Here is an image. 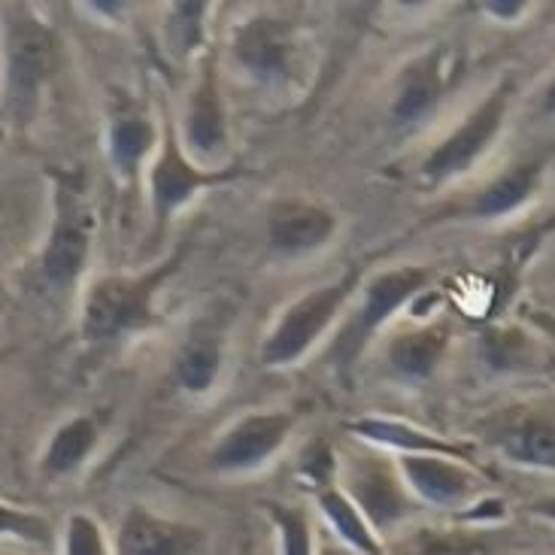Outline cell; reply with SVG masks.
<instances>
[{"instance_id": "cell-20", "label": "cell", "mask_w": 555, "mask_h": 555, "mask_svg": "<svg viewBox=\"0 0 555 555\" xmlns=\"http://www.w3.org/2000/svg\"><path fill=\"white\" fill-rule=\"evenodd\" d=\"M359 435L371 437V440H379V443H389V447H398L404 450L406 455H422V452H447V455H459V447L452 443H443V440H435V437L420 435L416 428H406V425H398V422L386 420H361L352 425Z\"/></svg>"}, {"instance_id": "cell-2", "label": "cell", "mask_w": 555, "mask_h": 555, "mask_svg": "<svg viewBox=\"0 0 555 555\" xmlns=\"http://www.w3.org/2000/svg\"><path fill=\"white\" fill-rule=\"evenodd\" d=\"M55 67V37L28 15L7 25V109L15 121L28 119L40 86Z\"/></svg>"}, {"instance_id": "cell-11", "label": "cell", "mask_w": 555, "mask_h": 555, "mask_svg": "<svg viewBox=\"0 0 555 555\" xmlns=\"http://www.w3.org/2000/svg\"><path fill=\"white\" fill-rule=\"evenodd\" d=\"M334 216L307 201H285L271 210V243L280 253H310L328 241Z\"/></svg>"}, {"instance_id": "cell-28", "label": "cell", "mask_w": 555, "mask_h": 555, "mask_svg": "<svg viewBox=\"0 0 555 555\" xmlns=\"http://www.w3.org/2000/svg\"><path fill=\"white\" fill-rule=\"evenodd\" d=\"M425 555H486V550H482L480 543L443 541V543H431Z\"/></svg>"}, {"instance_id": "cell-23", "label": "cell", "mask_w": 555, "mask_h": 555, "mask_svg": "<svg viewBox=\"0 0 555 555\" xmlns=\"http://www.w3.org/2000/svg\"><path fill=\"white\" fill-rule=\"evenodd\" d=\"M319 504H322V511L328 513V519L334 522V528H337L352 546H359L364 555L379 553V550H376V541L371 538V531H367V526L361 522L359 511H356L340 492H334V489L322 492V495H319Z\"/></svg>"}, {"instance_id": "cell-3", "label": "cell", "mask_w": 555, "mask_h": 555, "mask_svg": "<svg viewBox=\"0 0 555 555\" xmlns=\"http://www.w3.org/2000/svg\"><path fill=\"white\" fill-rule=\"evenodd\" d=\"M356 283H359V271L349 268L344 280L322 285V288H315L310 295H304L283 315V322L276 325L271 340L264 344L261 361L264 364H292L295 359H300L310 349V344H315V337L328 328V322L344 307V300L352 295Z\"/></svg>"}, {"instance_id": "cell-7", "label": "cell", "mask_w": 555, "mask_h": 555, "mask_svg": "<svg viewBox=\"0 0 555 555\" xmlns=\"http://www.w3.org/2000/svg\"><path fill=\"white\" fill-rule=\"evenodd\" d=\"M237 177V170H219V173H204L197 170L195 165H189L182 158L180 143L173 131H167L165 152L158 158V165L152 170V210H155V228L162 231V225L167 222V216L180 207L182 201L195 195L197 189L204 185H219V182H228Z\"/></svg>"}, {"instance_id": "cell-10", "label": "cell", "mask_w": 555, "mask_h": 555, "mask_svg": "<svg viewBox=\"0 0 555 555\" xmlns=\"http://www.w3.org/2000/svg\"><path fill=\"white\" fill-rule=\"evenodd\" d=\"M234 55L261 82L283 79L288 74V55H292L285 22H276L268 15L246 22L234 37Z\"/></svg>"}, {"instance_id": "cell-15", "label": "cell", "mask_w": 555, "mask_h": 555, "mask_svg": "<svg viewBox=\"0 0 555 555\" xmlns=\"http://www.w3.org/2000/svg\"><path fill=\"white\" fill-rule=\"evenodd\" d=\"M189 143L195 146L201 155L222 150L225 143V116H222V104H219V91H216V70L207 64L204 79L197 86L195 101H192V113H189Z\"/></svg>"}, {"instance_id": "cell-12", "label": "cell", "mask_w": 555, "mask_h": 555, "mask_svg": "<svg viewBox=\"0 0 555 555\" xmlns=\"http://www.w3.org/2000/svg\"><path fill=\"white\" fill-rule=\"evenodd\" d=\"M404 474L413 482V489L420 492L425 501L450 507L465 501L470 492V474L462 467L450 465L437 455H404Z\"/></svg>"}, {"instance_id": "cell-22", "label": "cell", "mask_w": 555, "mask_h": 555, "mask_svg": "<svg viewBox=\"0 0 555 555\" xmlns=\"http://www.w3.org/2000/svg\"><path fill=\"white\" fill-rule=\"evenodd\" d=\"M222 352L219 344L212 340H195L177 361V376H180L182 389L189 391H207L219 376Z\"/></svg>"}, {"instance_id": "cell-32", "label": "cell", "mask_w": 555, "mask_h": 555, "mask_svg": "<svg viewBox=\"0 0 555 555\" xmlns=\"http://www.w3.org/2000/svg\"><path fill=\"white\" fill-rule=\"evenodd\" d=\"M543 109H546V113H555V79H553V86L546 89V98H543Z\"/></svg>"}, {"instance_id": "cell-8", "label": "cell", "mask_w": 555, "mask_h": 555, "mask_svg": "<svg viewBox=\"0 0 555 555\" xmlns=\"http://www.w3.org/2000/svg\"><path fill=\"white\" fill-rule=\"evenodd\" d=\"M288 428H292V420L283 413L246 416L222 437V443L212 452V465L219 470H243V467L258 465L283 443Z\"/></svg>"}, {"instance_id": "cell-5", "label": "cell", "mask_w": 555, "mask_h": 555, "mask_svg": "<svg viewBox=\"0 0 555 555\" xmlns=\"http://www.w3.org/2000/svg\"><path fill=\"white\" fill-rule=\"evenodd\" d=\"M431 273L425 268H401V271H389L383 276H376L374 283L367 285V298H364V307L359 310V315L349 322L344 328V334L334 340L331 346V361L337 367H349L356 364L359 352L367 344V337L374 334L386 319H389L406 298H413L416 292H422V285L428 283Z\"/></svg>"}, {"instance_id": "cell-16", "label": "cell", "mask_w": 555, "mask_h": 555, "mask_svg": "<svg viewBox=\"0 0 555 555\" xmlns=\"http://www.w3.org/2000/svg\"><path fill=\"white\" fill-rule=\"evenodd\" d=\"M352 492L359 498L364 513L371 516L374 526H391L395 519H401L406 511V501L401 495V486L391 480L386 470L367 467L352 480Z\"/></svg>"}, {"instance_id": "cell-24", "label": "cell", "mask_w": 555, "mask_h": 555, "mask_svg": "<svg viewBox=\"0 0 555 555\" xmlns=\"http://www.w3.org/2000/svg\"><path fill=\"white\" fill-rule=\"evenodd\" d=\"M204 3H173L170 15V40L173 49L192 52L201 43V28H204Z\"/></svg>"}, {"instance_id": "cell-1", "label": "cell", "mask_w": 555, "mask_h": 555, "mask_svg": "<svg viewBox=\"0 0 555 555\" xmlns=\"http://www.w3.org/2000/svg\"><path fill=\"white\" fill-rule=\"evenodd\" d=\"M180 258H170L167 264L155 268L146 276H116L101 280L91 288L82 313V334L89 340H109L116 334L146 325L152 315V295L165 283L167 273L177 271Z\"/></svg>"}, {"instance_id": "cell-13", "label": "cell", "mask_w": 555, "mask_h": 555, "mask_svg": "<svg viewBox=\"0 0 555 555\" xmlns=\"http://www.w3.org/2000/svg\"><path fill=\"white\" fill-rule=\"evenodd\" d=\"M543 173V162H522V165H516L513 170H507L504 177H498L486 192H482L477 201H474V207L470 212L474 216H482V219H495V216H507L516 207H522L528 197L534 195V189H538V182H541Z\"/></svg>"}, {"instance_id": "cell-18", "label": "cell", "mask_w": 555, "mask_h": 555, "mask_svg": "<svg viewBox=\"0 0 555 555\" xmlns=\"http://www.w3.org/2000/svg\"><path fill=\"white\" fill-rule=\"evenodd\" d=\"M443 346H447L443 328L410 331V334L395 337V344L389 349V359L401 374L420 379V376H428L435 371L437 359L443 356Z\"/></svg>"}, {"instance_id": "cell-9", "label": "cell", "mask_w": 555, "mask_h": 555, "mask_svg": "<svg viewBox=\"0 0 555 555\" xmlns=\"http://www.w3.org/2000/svg\"><path fill=\"white\" fill-rule=\"evenodd\" d=\"M201 543L197 528L167 522L140 507L125 516L119 531V555H197Z\"/></svg>"}, {"instance_id": "cell-17", "label": "cell", "mask_w": 555, "mask_h": 555, "mask_svg": "<svg viewBox=\"0 0 555 555\" xmlns=\"http://www.w3.org/2000/svg\"><path fill=\"white\" fill-rule=\"evenodd\" d=\"M504 450L519 465L555 467V425L541 416H528L507 431Z\"/></svg>"}, {"instance_id": "cell-21", "label": "cell", "mask_w": 555, "mask_h": 555, "mask_svg": "<svg viewBox=\"0 0 555 555\" xmlns=\"http://www.w3.org/2000/svg\"><path fill=\"white\" fill-rule=\"evenodd\" d=\"M152 143H155V131L146 119L125 116L113 125L109 152H113V162L119 165L121 173H131L140 165V158L152 150Z\"/></svg>"}, {"instance_id": "cell-30", "label": "cell", "mask_w": 555, "mask_h": 555, "mask_svg": "<svg viewBox=\"0 0 555 555\" xmlns=\"http://www.w3.org/2000/svg\"><path fill=\"white\" fill-rule=\"evenodd\" d=\"M531 322H534V325H538V328H541L543 334H546V337H550V340H553V344H555V315H550V313H531Z\"/></svg>"}, {"instance_id": "cell-27", "label": "cell", "mask_w": 555, "mask_h": 555, "mask_svg": "<svg viewBox=\"0 0 555 555\" xmlns=\"http://www.w3.org/2000/svg\"><path fill=\"white\" fill-rule=\"evenodd\" d=\"M331 452L322 447V443H315V447H310L307 450V455H304V470L313 477V480H325L331 474Z\"/></svg>"}, {"instance_id": "cell-33", "label": "cell", "mask_w": 555, "mask_h": 555, "mask_svg": "<svg viewBox=\"0 0 555 555\" xmlns=\"http://www.w3.org/2000/svg\"><path fill=\"white\" fill-rule=\"evenodd\" d=\"M553 228H555V212H553V216H550V219H546V222H543L541 228H538V231H534V241L541 237L543 231H553Z\"/></svg>"}, {"instance_id": "cell-19", "label": "cell", "mask_w": 555, "mask_h": 555, "mask_svg": "<svg viewBox=\"0 0 555 555\" xmlns=\"http://www.w3.org/2000/svg\"><path fill=\"white\" fill-rule=\"evenodd\" d=\"M94 440H98L94 422L86 420V416L67 422L64 428H59V435L52 437V447H49V455H46V467L52 474H70L74 467L82 465V459L91 452Z\"/></svg>"}, {"instance_id": "cell-25", "label": "cell", "mask_w": 555, "mask_h": 555, "mask_svg": "<svg viewBox=\"0 0 555 555\" xmlns=\"http://www.w3.org/2000/svg\"><path fill=\"white\" fill-rule=\"evenodd\" d=\"M271 516L283 534V555H310V528L304 513L271 504Z\"/></svg>"}, {"instance_id": "cell-26", "label": "cell", "mask_w": 555, "mask_h": 555, "mask_svg": "<svg viewBox=\"0 0 555 555\" xmlns=\"http://www.w3.org/2000/svg\"><path fill=\"white\" fill-rule=\"evenodd\" d=\"M67 555H106L101 528L89 516H74L67 528Z\"/></svg>"}, {"instance_id": "cell-4", "label": "cell", "mask_w": 555, "mask_h": 555, "mask_svg": "<svg viewBox=\"0 0 555 555\" xmlns=\"http://www.w3.org/2000/svg\"><path fill=\"white\" fill-rule=\"evenodd\" d=\"M94 216L79 189L70 180H59L55 189V225L43 258L46 280L55 285H70L86 268L89 258Z\"/></svg>"}, {"instance_id": "cell-31", "label": "cell", "mask_w": 555, "mask_h": 555, "mask_svg": "<svg viewBox=\"0 0 555 555\" xmlns=\"http://www.w3.org/2000/svg\"><path fill=\"white\" fill-rule=\"evenodd\" d=\"M534 513H541V516H546V519H555V498L534 504Z\"/></svg>"}, {"instance_id": "cell-29", "label": "cell", "mask_w": 555, "mask_h": 555, "mask_svg": "<svg viewBox=\"0 0 555 555\" xmlns=\"http://www.w3.org/2000/svg\"><path fill=\"white\" fill-rule=\"evenodd\" d=\"M486 10L489 13H495V15H519L522 10H526V3H519V0H511V3H486Z\"/></svg>"}, {"instance_id": "cell-14", "label": "cell", "mask_w": 555, "mask_h": 555, "mask_svg": "<svg viewBox=\"0 0 555 555\" xmlns=\"http://www.w3.org/2000/svg\"><path fill=\"white\" fill-rule=\"evenodd\" d=\"M440 94H443V79H440V61L435 55V59L420 61L406 70L391 113L401 125H413L435 109Z\"/></svg>"}, {"instance_id": "cell-6", "label": "cell", "mask_w": 555, "mask_h": 555, "mask_svg": "<svg viewBox=\"0 0 555 555\" xmlns=\"http://www.w3.org/2000/svg\"><path fill=\"white\" fill-rule=\"evenodd\" d=\"M507 101H511V82L492 91L482 101V106L470 113V119L437 146L435 155L422 165V173L428 180H447V177H455V173H462L474 165L477 155H482L486 146L495 140L504 113H507Z\"/></svg>"}]
</instances>
